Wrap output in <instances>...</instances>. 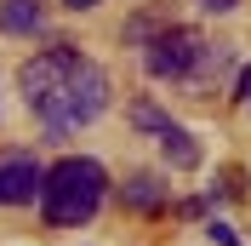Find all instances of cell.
Segmentation results:
<instances>
[{
	"instance_id": "cell-4",
	"label": "cell",
	"mask_w": 251,
	"mask_h": 246,
	"mask_svg": "<svg viewBox=\"0 0 251 246\" xmlns=\"http://www.w3.org/2000/svg\"><path fill=\"white\" fill-rule=\"evenodd\" d=\"M131 126H137V132H149V138L160 143V154H166L177 172H194V166H200V143H194V132H188V126H177L172 115H160L149 97H137V103H131Z\"/></svg>"
},
{
	"instance_id": "cell-5",
	"label": "cell",
	"mask_w": 251,
	"mask_h": 246,
	"mask_svg": "<svg viewBox=\"0 0 251 246\" xmlns=\"http://www.w3.org/2000/svg\"><path fill=\"white\" fill-rule=\"evenodd\" d=\"M40 184H46V166L34 154H0V206L40 200Z\"/></svg>"
},
{
	"instance_id": "cell-8",
	"label": "cell",
	"mask_w": 251,
	"mask_h": 246,
	"mask_svg": "<svg viewBox=\"0 0 251 246\" xmlns=\"http://www.w3.org/2000/svg\"><path fill=\"white\" fill-rule=\"evenodd\" d=\"M205 235H211V241H217V246H240V241H234V229H228V223H217V217L205 223Z\"/></svg>"
},
{
	"instance_id": "cell-7",
	"label": "cell",
	"mask_w": 251,
	"mask_h": 246,
	"mask_svg": "<svg viewBox=\"0 0 251 246\" xmlns=\"http://www.w3.org/2000/svg\"><path fill=\"white\" fill-rule=\"evenodd\" d=\"M0 29L6 34H40L46 29V6L40 0H0Z\"/></svg>"
},
{
	"instance_id": "cell-3",
	"label": "cell",
	"mask_w": 251,
	"mask_h": 246,
	"mask_svg": "<svg viewBox=\"0 0 251 246\" xmlns=\"http://www.w3.org/2000/svg\"><path fill=\"white\" fill-rule=\"evenodd\" d=\"M143 63H149L154 80H200V75H211V63H223V46H205L194 29H177L172 23V29L149 34Z\"/></svg>"
},
{
	"instance_id": "cell-9",
	"label": "cell",
	"mask_w": 251,
	"mask_h": 246,
	"mask_svg": "<svg viewBox=\"0 0 251 246\" xmlns=\"http://www.w3.org/2000/svg\"><path fill=\"white\" fill-rule=\"evenodd\" d=\"M194 6H200V12H234L240 0H194Z\"/></svg>"
},
{
	"instance_id": "cell-10",
	"label": "cell",
	"mask_w": 251,
	"mask_h": 246,
	"mask_svg": "<svg viewBox=\"0 0 251 246\" xmlns=\"http://www.w3.org/2000/svg\"><path fill=\"white\" fill-rule=\"evenodd\" d=\"M240 97H246V103H251V63H246V69H240Z\"/></svg>"
},
{
	"instance_id": "cell-2",
	"label": "cell",
	"mask_w": 251,
	"mask_h": 246,
	"mask_svg": "<svg viewBox=\"0 0 251 246\" xmlns=\"http://www.w3.org/2000/svg\"><path fill=\"white\" fill-rule=\"evenodd\" d=\"M109 195V172L97 166L92 154H69L57 166H46V184H40V217L51 229H80L92 223L97 206Z\"/></svg>"
},
{
	"instance_id": "cell-6",
	"label": "cell",
	"mask_w": 251,
	"mask_h": 246,
	"mask_svg": "<svg viewBox=\"0 0 251 246\" xmlns=\"http://www.w3.org/2000/svg\"><path fill=\"white\" fill-rule=\"evenodd\" d=\"M166 200H172V189L160 178H149V172H137V178L120 184V206H131V212H166Z\"/></svg>"
},
{
	"instance_id": "cell-11",
	"label": "cell",
	"mask_w": 251,
	"mask_h": 246,
	"mask_svg": "<svg viewBox=\"0 0 251 246\" xmlns=\"http://www.w3.org/2000/svg\"><path fill=\"white\" fill-rule=\"evenodd\" d=\"M63 6H69V12H92L97 0H63Z\"/></svg>"
},
{
	"instance_id": "cell-1",
	"label": "cell",
	"mask_w": 251,
	"mask_h": 246,
	"mask_svg": "<svg viewBox=\"0 0 251 246\" xmlns=\"http://www.w3.org/2000/svg\"><path fill=\"white\" fill-rule=\"evenodd\" d=\"M17 86L51 138H69L109 109V75L92 58H80L75 46H46L40 58H29L17 69Z\"/></svg>"
}]
</instances>
